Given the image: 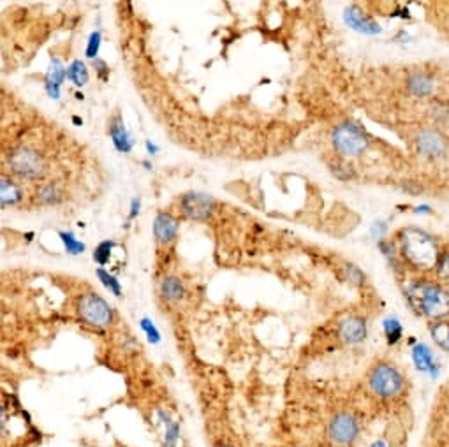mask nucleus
I'll return each mask as SVG.
<instances>
[{
    "instance_id": "1",
    "label": "nucleus",
    "mask_w": 449,
    "mask_h": 447,
    "mask_svg": "<svg viewBox=\"0 0 449 447\" xmlns=\"http://www.w3.org/2000/svg\"><path fill=\"white\" fill-rule=\"evenodd\" d=\"M409 307L421 317L442 321L449 317V292L437 282L416 278L404 289Z\"/></svg>"
},
{
    "instance_id": "2",
    "label": "nucleus",
    "mask_w": 449,
    "mask_h": 447,
    "mask_svg": "<svg viewBox=\"0 0 449 447\" xmlns=\"http://www.w3.org/2000/svg\"><path fill=\"white\" fill-rule=\"evenodd\" d=\"M400 258L414 269L437 268L441 251L434 236L419 228H405L400 233Z\"/></svg>"
},
{
    "instance_id": "3",
    "label": "nucleus",
    "mask_w": 449,
    "mask_h": 447,
    "mask_svg": "<svg viewBox=\"0 0 449 447\" xmlns=\"http://www.w3.org/2000/svg\"><path fill=\"white\" fill-rule=\"evenodd\" d=\"M332 143L342 157H358L368 148L370 136L359 124L347 120L333 129Z\"/></svg>"
},
{
    "instance_id": "4",
    "label": "nucleus",
    "mask_w": 449,
    "mask_h": 447,
    "mask_svg": "<svg viewBox=\"0 0 449 447\" xmlns=\"http://www.w3.org/2000/svg\"><path fill=\"white\" fill-rule=\"evenodd\" d=\"M368 386L372 393L381 398H396L398 394L404 393L405 379L395 364L379 363L370 371Z\"/></svg>"
},
{
    "instance_id": "5",
    "label": "nucleus",
    "mask_w": 449,
    "mask_h": 447,
    "mask_svg": "<svg viewBox=\"0 0 449 447\" xmlns=\"http://www.w3.org/2000/svg\"><path fill=\"white\" fill-rule=\"evenodd\" d=\"M78 317L87 324V326L96 328V330H103L113 324V308L110 307L103 296L96 294V292H87L78 301Z\"/></svg>"
},
{
    "instance_id": "6",
    "label": "nucleus",
    "mask_w": 449,
    "mask_h": 447,
    "mask_svg": "<svg viewBox=\"0 0 449 447\" xmlns=\"http://www.w3.org/2000/svg\"><path fill=\"white\" fill-rule=\"evenodd\" d=\"M8 167L16 176L25 180H37L44 175V160L37 150L28 146L15 148L8 155Z\"/></svg>"
},
{
    "instance_id": "7",
    "label": "nucleus",
    "mask_w": 449,
    "mask_h": 447,
    "mask_svg": "<svg viewBox=\"0 0 449 447\" xmlns=\"http://www.w3.org/2000/svg\"><path fill=\"white\" fill-rule=\"evenodd\" d=\"M359 419L350 412H339L332 417L330 425H328V435L339 446H350L354 440L358 439Z\"/></svg>"
},
{
    "instance_id": "8",
    "label": "nucleus",
    "mask_w": 449,
    "mask_h": 447,
    "mask_svg": "<svg viewBox=\"0 0 449 447\" xmlns=\"http://www.w3.org/2000/svg\"><path fill=\"white\" fill-rule=\"evenodd\" d=\"M215 208H217L215 199L205 192H187L180 199V210H182L183 215L187 219L198 220V222L208 220L214 215Z\"/></svg>"
},
{
    "instance_id": "9",
    "label": "nucleus",
    "mask_w": 449,
    "mask_h": 447,
    "mask_svg": "<svg viewBox=\"0 0 449 447\" xmlns=\"http://www.w3.org/2000/svg\"><path fill=\"white\" fill-rule=\"evenodd\" d=\"M416 148L419 155L428 160H441L448 155L449 143L448 137L435 127L423 129L416 137Z\"/></svg>"
},
{
    "instance_id": "10",
    "label": "nucleus",
    "mask_w": 449,
    "mask_h": 447,
    "mask_svg": "<svg viewBox=\"0 0 449 447\" xmlns=\"http://www.w3.org/2000/svg\"><path fill=\"white\" fill-rule=\"evenodd\" d=\"M344 23H346L347 27L353 28L354 32H359L363 35H379L382 32L381 25L377 22H373L370 16H366L365 12L362 11L356 6H350L344 11Z\"/></svg>"
},
{
    "instance_id": "11",
    "label": "nucleus",
    "mask_w": 449,
    "mask_h": 447,
    "mask_svg": "<svg viewBox=\"0 0 449 447\" xmlns=\"http://www.w3.org/2000/svg\"><path fill=\"white\" fill-rule=\"evenodd\" d=\"M412 363H414L416 370L421 371V373H428L432 379H437L439 373H441V364L437 363L434 351L427 344H416L412 347Z\"/></svg>"
},
{
    "instance_id": "12",
    "label": "nucleus",
    "mask_w": 449,
    "mask_h": 447,
    "mask_svg": "<svg viewBox=\"0 0 449 447\" xmlns=\"http://www.w3.org/2000/svg\"><path fill=\"white\" fill-rule=\"evenodd\" d=\"M337 333H339V338L342 341H346L349 345H356L365 340L366 335H368V328H366L365 319L347 317L339 324Z\"/></svg>"
},
{
    "instance_id": "13",
    "label": "nucleus",
    "mask_w": 449,
    "mask_h": 447,
    "mask_svg": "<svg viewBox=\"0 0 449 447\" xmlns=\"http://www.w3.org/2000/svg\"><path fill=\"white\" fill-rule=\"evenodd\" d=\"M67 78V69L64 67L60 58H51L50 67L46 71V78H44V88L48 92L51 99L58 101L60 99V88L64 80Z\"/></svg>"
},
{
    "instance_id": "14",
    "label": "nucleus",
    "mask_w": 449,
    "mask_h": 447,
    "mask_svg": "<svg viewBox=\"0 0 449 447\" xmlns=\"http://www.w3.org/2000/svg\"><path fill=\"white\" fill-rule=\"evenodd\" d=\"M153 236L159 243H171L178 236V222L173 215L159 212L153 220Z\"/></svg>"
},
{
    "instance_id": "15",
    "label": "nucleus",
    "mask_w": 449,
    "mask_h": 447,
    "mask_svg": "<svg viewBox=\"0 0 449 447\" xmlns=\"http://www.w3.org/2000/svg\"><path fill=\"white\" fill-rule=\"evenodd\" d=\"M110 136L111 141H113L115 148H117L118 152L122 153H129L134 146L133 136L129 134V130L126 129L124 126V121L120 117H115L110 124Z\"/></svg>"
},
{
    "instance_id": "16",
    "label": "nucleus",
    "mask_w": 449,
    "mask_h": 447,
    "mask_svg": "<svg viewBox=\"0 0 449 447\" xmlns=\"http://www.w3.org/2000/svg\"><path fill=\"white\" fill-rule=\"evenodd\" d=\"M407 90L414 97H430L435 90V80L428 72H412L407 78Z\"/></svg>"
},
{
    "instance_id": "17",
    "label": "nucleus",
    "mask_w": 449,
    "mask_h": 447,
    "mask_svg": "<svg viewBox=\"0 0 449 447\" xmlns=\"http://www.w3.org/2000/svg\"><path fill=\"white\" fill-rule=\"evenodd\" d=\"M160 296L169 303H178L185 298V285L180 278L166 277L160 282Z\"/></svg>"
},
{
    "instance_id": "18",
    "label": "nucleus",
    "mask_w": 449,
    "mask_h": 447,
    "mask_svg": "<svg viewBox=\"0 0 449 447\" xmlns=\"http://www.w3.org/2000/svg\"><path fill=\"white\" fill-rule=\"evenodd\" d=\"M22 199V187H19L15 180L8 178V176H2V182H0V203H2V208L18 205Z\"/></svg>"
},
{
    "instance_id": "19",
    "label": "nucleus",
    "mask_w": 449,
    "mask_h": 447,
    "mask_svg": "<svg viewBox=\"0 0 449 447\" xmlns=\"http://www.w3.org/2000/svg\"><path fill=\"white\" fill-rule=\"evenodd\" d=\"M382 330H384V337L388 345H396L402 338H404V326L400 322L398 317L395 315H389L382 321Z\"/></svg>"
},
{
    "instance_id": "20",
    "label": "nucleus",
    "mask_w": 449,
    "mask_h": 447,
    "mask_svg": "<svg viewBox=\"0 0 449 447\" xmlns=\"http://www.w3.org/2000/svg\"><path fill=\"white\" fill-rule=\"evenodd\" d=\"M430 335L434 338L435 344L441 347L442 351L449 353V321L442 319V321H435L430 326Z\"/></svg>"
},
{
    "instance_id": "21",
    "label": "nucleus",
    "mask_w": 449,
    "mask_h": 447,
    "mask_svg": "<svg viewBox=\"0 0 449 447\" xmlns=\"http://www.w3.org/2000/svg\"><path fill=\"white\" fill-rule=\"evenodd\" d=\"M35 199H37V203H41V205L44 206H53L62 201V192L57 185L48 183V185L39 187L37 192H35Z\"/></svg>"
},
{
    "instance_id": "22",
    "label": "nucleus",
    "mask_w": 449,
    "mask_h": 447,
    "mask_svg": "<svg viewBox=\"0 0 449 447\" xmlns=\"http://www.w3.org/2000/svg\"><path fill=\"white\" fill-rule=\"evenodd\" d=\"M67 78L71 81H73L76 87H85V85L88 83V78H90V74H88V69L87 65H85L83 60H74L73 64L69 65L67 67Z\"/></svg>"
},
{
    "instance_id": "23",
    "label": "nucleus",
    "mask_w": 449,
    "mask_h": 447,
    "mask_svg": "<svg viewBox=\"0 0 449 447\" xmlns=\"http://www.w3.org/2000/svg\"><path fill=\"white\" fill-rule=\"evenodd\" d=\"M58 236H60V239H62V243H64V248L67 254L80 255V254H83L85 248H87V246H85V243L80 242V239H78L73 233L60 231L58 233Z\"/></svg>"
},
{
    "instance_id": "24",
    "label": "nucleus",
    "mask_w": 449,
    "mask_h": 447,
    "mask_svg": "<svg viewBox=\"0 0 449 447\" xmlns=\"http://www.w3.org/2000/svg\"><path fill=\"white\" fill-rule=\"evenodd\" d=\"M97 277H99L101 284L104 285V289L106 291H110L111 294L117 296V298H120L122 296V285H120V282L117 280V277H113L110 271H106L104 268H97Z\"/></svg>"
},
{
    "instance_id": "25",
    "label": "nucleus",
    "mask_w": 449,
    "mask_h": 447,
    "mask_svg": "<svg viewBox=\"0 0 449 447\" xmlns=\"http://www.w3.org/2000/svg\"><path fill=\"white\" fill-rule=\"evenodd\" d=\"M115 246H117V243H115L113 239H106V242H101L99 245H97V248L94 251V261H96L101 268L110 262L111 252H113Z\"/></svg>"
},
{
    "instance_id": "26",
    "label": "nucleus",
    "mask_w": 449,
    "mask_h": 447,
    "mask_svg": "<svg viewBox=\"0 0 449 447\" xmlns=\"http://www.w3.org/2000/svg\"><path fill=\"white\" fill-rule=\"evenodd\" d=\"M101 44H103V35H101V32L99 31L92 32L90 37H88V41H87V49H85V55H87V58H90V60H96L97 55H99Z\"/></svg>"
},
{
    "instance_id": "27",
    "label": "nucleus",
    "mask_w": 449,
    "mask_h": 447,
    "mask_svg": "<svg viewBox=\"0 0 449 447\" xmlns=\"http://www.w3.org/2000/svg\"><path fill=\"white\" fill-rule=\"evenodd\" d=\"M330 169H332V173L335 175V178H339L340 182H349V180L354 178L353 167L347 166V164L333 162V164H330Z\"/></svg>"
},
{
    "instance_id": "28",
    "label": "nucleus",
    "mask_w": 449,
    "mask_h": 447,
    "mask_svg": "<svg viewBox=\"0 0 449 447\" xmlns=\"http://www.w3.org/2000/svg\"><path fill=\"white\" fill-rule=\"evenodd\" d=\"M164 425H166V446L168 447H176V442H178L180 437V426L176 423H173L171 419H164Z\"/></svg>"
},
{
    "instance_id": "29",
    "label": "nucleus",
    "mask_w": 449,
    "mask_h": 447,
    "mask_svg": "<svg viewBox=\"0 0 449 447\" xmlns=\"http://www.w3.org/2000/svg\"><path fill=\"white\" fill-rule=\"evenodd\" d=\"M141 330L145 331L146 338H149L150 344H159L160 341V333L159 330L155 328V324H153V321H150V319H141Z\"/></svg>"
},
{
    "instance_id": "30",
    "label": "nucleus",
    "mask_w": 449,
    "mask_h": 447,
    "mask_svg": "<svg viewBox=\"0 0 449 447\" xmlns=\"http://www.w3.org/2000/svg\"><path fill=\"white\" fill-rule=\"evenodd\" d=\"M346 275H347V280L354 285H363L366 280L365 273H363L358 266H354V264L346 266Z\"/></svg>"
},
{
    "instance_id": "31",
    "label": "nucleus",
    "mask_w": 449,
    "mask_h": 447,
    "mask_svg": "<svg viewBox=\"0 0 449 447\" xmlns=\"http://www.w3.org/2000/svg\"><path fill=\"white\" fill-rule=\"evenodd\" d=\"M437 273L441 278H449V248H446L444 252H441V258L437 262Z\"/></svg>"
},
{
    "instance_id": "32",
    "label": "nucleus",
    "mask_w": 449,
    "mask_h": 447,
    "mask_svg": "<svg viewBox=\"0 0 449 447\" xmlns=\"http://www.w3.org/2000/svg\"><path fill=\"white\" fill-rule=\"evenodd\" d=\"M386 231H388V224H386L384 220H377V222H373L372 229H370V235H372V238L375 239V242H379V239H382V236L386 235Z\"/></svg>"
},
{
    "instance_id": "33",
    "label": "nucleus",
    "mask_w": 449,
    "mask_h": 447,
    "mask_svg": "<svg viewBox=\"0 0 449 447\" xmlns=\"http://www.w3.org/2000/svg\"><path fill=\"white\" fill-rule=\"evenodd\" d=\"M92 64H94V69H96L97 76H99L101 80L106 81L108 78H110V69H108L106 62L101 60V58H96V60H92Z\"/></svg>"
},
{
    "instance_id": "34",
    "label": "nucleus",
    "mask_w": 449,
    "mask_h": 447,
    "mask_svg": "<svg viewBox=\"0 0 449 447\" xmlns=\"http://www.w3.org/2000/svg\"><path fill=\"white\" fill-rule=\"evenodd\" d=\"M434 118L439 121V124H446V121H449V108L448 106L434 108Z\"/></svg>"
},
{
    "instance_id": "35",
    "label": "nucleus",
    "mask_w": 449,
    "mask_h": 447,
    "mask_svg": "<svg viewBox=\"0 0 449 447\" xmlns=\"http://www.w3.org/2000/svg\"><path fill=\"white\" fill-rule=\"evenodd\" d=\"M139 208H141V199L139 197H134L133 201H130V212H129V220L136 219L139 215Z\"/></svg>"
},
{
    "instance_id": "36",
    "label": "nucleus",
    "mask_w": 449,
    "mask_h": 447,
    "mask_svg": "<svg viewBox=\"0 0 449 447\" xmlns=\"http://www.w3.org/2000/svg\"><path fill=\"white\" fill-rule=\"evenodd\" d=\"M414 213H419V215H425V213H427V215H430L432 213V208L428 205H421V206H416L414 208Z\"/></svg>"
},
{
    "instance_id": "37",
    "label": "nucleus",
    "mask_w": 449,
    "mask_h": 447,
    "mask_svg": "<svg viewBox=\"0 0 449 447\" xmlns=\"http://www.w3.org/2000/svg\"><path fill=\"white\" fill-rule=\"evenodd\" d=\"M145 148H146V152H149L150 155H155V153L159 152V146H157V144H153V143H150V141H146Z\"/></svg>"
},
{
    "instance_id": "38",
    "label": "nucleus",
    "mask_w": 449,
    "mask_h": 447,
    "mask_svg": "<svg viewBox=\"0 0 449 447\" xmlns=\"http://www.w3.org/2000/svg\"><path fill=\"white\" fill-rule=\"evenodd\" d=\"M370 447H388V446H386L384 440H377V442H373Z\"/></svg>"
},
{
    "instance_id": "39",
    "label": "nucleus",
    "mask_w": 449,
    "mask_h": 447,
    "mask_svg": "<svg viewBox=\"0 0 449 447\" xmlns=\"http://www.w3.org/2000/svg\"><path fill=\"white\" fill-rule=\"evenodd\" d=\"M219 447H231V446H219Z\"/></svg>"
}]
</instances>
